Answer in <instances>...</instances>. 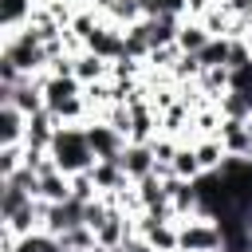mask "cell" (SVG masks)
Returning <instances> with one entry per match:
<instances>
[{
  "label": "cell",
  "mask_w": 252,
  "mask_h": 252,
  "mask_svg": "<svg viewBox=\"0 0 252 252\" xmlns=\"http://www.w3.org/2000/svg\"><path fill=\"white\" fill-rule=\"evenodd\" d=\"M169 165H173V173H177L181 181H197V177L205 173V169H201V161H197V150H193V146H181V150H177V158H173Z\"/></svg>",
  "instance_id": "ac0fdd59"
},
{
  "label": "cell",
  "mask_w": 252,
  "mask_h": 252,
  "mask_svg": "<svg viewBox=\"0 0 252 252\" xmlns=\"http://www.w3.org/2000/svg\"><path fill=\"white\" fill-rule=\"evenodd\" d=\"M51 158L63 173H83L98 161L91 142H87V126H59L51 138Z\"/></svg>",
  "instance_id": "6da1fadb"
},
{
  "label": "cell",
  "mask_w": 252,
  "mask_h": 252,
  "mask_svg": "<svg viewBox=\"0 0 252 252\" xmlns=\"http://www.w3.org/2000/svg\"><path fill=\"white\" fill-rule=\"evenodd\" d=\"M193 150H197V161H201L205 173H220V165H224V158H228V150H224L220 138H197Z\"/></svg>",
  "instance_id": "7c38bea8"
},
{
  "label": "cell",
  "mask_w": 252,
  "mask_h": 252,
  "mask_svg": "<svg viewBox=\"0 0 252 252\" xmlns=\"http://www.w3.org/2000/svg\"><path fill=\"white\" fill-rule=\"evenodd\" d=\"M24 154H28V150H24V142H16V146H0V181H4V177H12V173L24 165Z\"/></svg>",
  "instance_id": "603a6c76"
},
{
  "label": "cell",
  "mask_w": 252,
  "mask_h": 252,
  "mask_svg": "<svg viewBox=\"0 0 252 252\" xmlns=\"http://www.w3.org/2000/svg\"><path fill=\"white\" fill-rule=\"evenodd\" d=\"M87 51L102 55L106 63L122 59V55H126V28H122V24L102 20V24H98V32H94V35H87Z\"/></svg>",
  "instance_id": "277c9868"
},
{
  "label": "cell",
  "mask_w": 252,
  "mask_h": 252,
  "mask_svg": "<svg viewBox=\"0 0 252 252\" xmlns=\"http://www.w3.org/2000/svg\"><path fill=\"white\" fill-rule=\"evenodd\" d=\"M55 130H59L55 114H51V110H39V114H32V118H28L24 146H32V150H51V138H55Z\"/></svg>",
  "instance_id": "ba28073f"
},
{
  "label": "cell",
  "mask_w": 252,
  "mask_h": 252,
  "mask_svg": "<svg viewBox=\"0 0 252 252\" xmlns=\"http://www.w3.org/2000/svg\"><path fill=\"white\" fill-rule=\"evenodd\" d=\"M217 106H220L224 118H240V122L252 118V102H248V94H240V91H224V94L217 98Z\"/></svg>",
  "instance_id": "e0dca14e"
},
{
  "label": "cell",
  "mask_w": 252,
  "mask_h": 252,
  "mask_svg": "<svg viewBox=\"0 0 252 252\" xmlns=\"http://www.w3.org/2000/svg\"><path fill=\"white\" fill-rule=\"evenodd\" d=\"M122 244H126V252H158V248H154L146 236H138V232H134V236H126Z\"/></svg>",
  "instance_id": "d4e9b609"
},
{
  "label": "cell",
  "mask_w": 252,
  "mask_h": 252,
  "mask_svg": "<svg viewBox=\"0 0 252 252\" xmlns=\"http://www.w3.org/2000/svg\"><path fill=\"white\" fill-rule=\"evenodd\" d=\"M142 12H146V20L150 16H177V20H185V0H146Z\"/></svg>",
  "instance_id": "cb8c5ba5"
},
{
  "label": "cell",
  "mask_w": 252,
  "mask_h": 252,
  "mask_svg": "<svg viewBox=\"0 0 252 252\" xmlns=\"http://www.w3.org/2000/svg\"><path fill=\"white\" fill-rule=\"evenodd\" d=\"M201 71H205V63H201L197 55H181V59L169 67V75H173L177 83H197V79H201Z\"/></svg>",
  "instance_id": "44dd1931"
},
{
  "label": "cell",
  "mask_w": 252,
  "mask_h": 252,
  "mask_svg": "<svg viewBox=\"0 0 252 252\" xmlns=\"http://www.w3.org/2000/svg\"><path fill=\"white\" fill-rule=\"evenodd\" d=\"M39 197H43L47 205L71 201V173H63V169H51V173H43V177H39Z\"/></svg>",
  "instance_id": "4fadbf2b"
},
{
  "label": "cell",
  "mask_w": 252,
  "mask_h": 252,
  "mask_svg": "<svg viewBox=\"0 0 252 252\" xmlns=\"http://www.w3.org/2000/svg\"><path fill=\"white\" fill-rule=\"evenodd\" d=\"M110 252H126V244H118V248H110Z\"/></svg>",
  "instance_id": "83f0119b"
},
{
  "label": "cell",
  "mask_w": 252,
  "mask_h": 252,
  "mask_svg": "<svg viewBox=\"0 0 252 252\" xmlns=\"http://www.w3.org/2000/svg\"><path fill=\"white\" fill-rule=\"evenodd\" d=\"M79 224H87V205L83 201H59V205H47V220H43V232H51V236H63V232H71V228H79Z\"/></svg>",
  "instance_id": "5b68a950"
},
{
  "label": "cell",
  "mask_w": 252,
  "mask_h": 252,
  "mask_svg": "<svg viewBox=\"0 0 252 252\" xmlns=\"http://www.w3.org/2000/svg\"><path fill=\"white\" fill-rule=\"evenodd\" d=\"M91 177H94V185H98L102 197H106V193H118L122 185H130L126 169H122L118 161H94V165H91Z\"/></svg>",
  "instance_id": "30bf717a"
},
{
  "label": "cell",
  "mask_w": 252,
  "mask_h": 252,
  "mask_svg": "<svg viewBox=\"0 0 252 252\" xmlns=\"http://www.w3.org/2000/svg\"><path fill=\"white\" fill-rule=\"evenodd\" d=\"M169 252H181V248H169Z\"/></svg>",
  "instance_id": "f1b7e54d"
},
{
  "label": "cell",
  "mask_w": 252,
  "mask_h": 252,
  "mask_svg": "<svg viewBox=\"0 0 252 252\" xmlns=\"http://www.w3.org/2000/svg\"><path fill=\"white\" fill-rule=\"evenodd\" d=\"M142 4H146V0H142Z\"/></svg>",
  "instance_id": "1f68e13d"
},
{
  "label": "cell",
  "mask_w": 252,
  "mask_h": 252,
  "mask_svg": "<svg viewBox=\"0 0 252 252\" xmlns=\"http://www.w3.org/2000/svg\"><path fill=\"white\" fill-rule=\"evenodd\" d=\"M244 28H248V39H252V12L244 16Z\"/></svg>",
  "instance_id": "4316f807"
},
{
  "label": "cell",
  "mask_w": 252,
  "mask_h": 252,
  "mask_svg": "<svg viewBox=\"0 0 252 252\" xmlns=\"http://www.w3.org/2000/svg\"><path fill=\"white\" fill-rule=\"evenodd\" d=\"M224 4H228L236 16H248V12H252V0H224Z\"/></svg>",
  "instance_id": "484cf974"
},
{
  "label": "cell",
  "mask_w": 252,
  "mask_h": 252,
  "mask_svg": "<svg viewBox=\"0 0 252 252\" xmlns=\"http://www.w3.org/2000/svg\"><path fill=\"white\" fill-rule=\"evenodd\" d=\"M28 134V114L20 106H0V146H16Z\"/></svg>",
  "instance_id": "9c48e42d"
},
{
  "label": "cell",
  "mask_w": 252,
  "mask_h": 252,
  "mask_svg": "<svg viewBox=\"0 0 252 252\" xmlns=\"http://www.w3.org/2000/svg\"><path fill=\"white\" fill-rule=\"evenodd\" d=\"M177 248L181 252H217L224 248V228L209 213H193L177 220Z\"/></svg>",
  "instance_id": "7a4b0ae2"
},
{
  "label": "cell",
  "mask_w": 252,
  "mask_h": 252,
  "mask_svg": "<svg viewBox=\"0 0 252 252\" xmlns=\"http://www.w3.org/2000/svg\"><path fill=\"white\" fill-rule=\"evenodd\" d=\"M55 248H59V236H51L43 228H35V232L16 240V252H55Z\"/></svg>",
  "instance_id": "d6986e66"
},
{
  "label": "cell",
  "mask_w": 252,
  "mask_h": 252,
  "mask_svg": "<svg viewBox=\"0 0 252 252\" xmlns=\"http://www.w3.org/2000/svg\"><path fill=\"white\" fill-rule=\"evenodd\" d=\"M71 197L75 201H94V197H102L98 193V185H94V177H91V169H83V173H71Z\"/></svg>",
  "instance_id": "7402d4cb"
},
{
  "label": "cell",
  "mask_w": 252,
  "mask_h": 252,
  "mask_svg": "<svg viewBox=\"0 0 252 252\" xmlns=\"http://www.w3.org/2000/svg\"><path fill=\"white\" fill-rule=\"evenodd\" d=\"M32 201V193L24 189V185H16V181H0V217H12L16 209H24Z\"/></svg>",
  "instance_id": "2e32d148"
},
{
  "label": "cell",
  "mask_w": 252,
  "mask_h": 252,
  "mask_svg": "<svg viewBox=\"0 0 252 252\" xmlns=\"http://www.w3.org/2000/svg\"><path fill=\"white\" fill-rule=\"evenodd\" d=\"M209 39H213V35L205 32V24H201V20H189V16L181 20V28H177V47H181L185 55H197Z\"/></svg>",
  "instance_id": "9a60e30c"
},
{
  "label": "cell",
  "mask_w": 252,
  "mask_h": 252,
  "mask_svg": "<svg viewBox=\"0 0 252 252\" xmlns=\"http://www.w3.org/2000/svg\"><path fill=\"white\" fill-rule=\"evenodd\" d=\"M118 165L126 169L130 181H142L158 169V158H154V146L150 142H126V150L118 154Z\"/></svg>",
  "instance_id": "8992f818"
},
{
  "label": "cell",
  "mask_w": 252,
  "mask_h": 252,
  "mask_svg": "<svg viewBox=\"0 0 252 252\" xmlns=\"http://www.w3.org/2000/svg\"><path fill=\"white\" fill-rule=\"evenodd\" d=\"M75 79L87 87V83H98V79H110V63L94 51H79L75 55Z\"/></svg>",
  "instance_id": "8fae6325"
},
{
  "label": "cell",
  "mask_w": 252,
  "mask_h": 252,
  "mask_svg": "<svg viewBox=\"0 0 252 252\" xmlns=\"http://www.w3.org/2000/svg\"><path fill=\"white\" fill-rule=\"evenodd\" d=\"M248 102H252V91H248Z\"/></svg>",
  "instance_id": "f546056e"
},
{
  "label": "cell",
  "mask_w": 252,
  "mask_h": 252,
  "mask_svg": "<svg viewBox=\"0 0 252 252\" xmlns=\"http://www.w3.org/2000/svg\"><path fill=\"white\" fill-rule=\"evenodd\" d=\"M217 252H224V248H217Z\"/></svg>",
  "instance_id": "4dcf8cb0"
},
{
  "label": "cell",
  "mask_w": 252,
  "mask_h": 252,
  "mask_svg": "<svg viewBox=\"0 0 252 252\" xmlns=\"http://www.w3.org/2000/svg\"><path fill=\"white\" fill-rule=\"evenodd\" d=\"M35 0H0V32H16L32 20Z\"/></svg>",
  "instance_id": "5bb4252c"
},
{
  "label": "cell",
  "mask_w": 252,
  "mask_h": 252,
  "mask_svg": "<svg viewBox=\"0 0 252 252\" xmlns=\"http://www.w3.org/2000/svg\"><path fill=\"white\" fill-rule=\"evenodd\" d=\"M87 142H91V150H94V158L98 161H118V154L126 150V134H118L114 126H106L102 118H94V122H87Z\"/></svg>",
  "instance_id": "3957f363"
},
{
  "label": "cell",
  "mask_w": 252,
  "mask_h": 252,
  "mask_svg": "<svg viewBox=\"0 0 252 252\" xmlns=\"http://www.w3.org/2000/svg\"><path fill=\"white\" fill-rule=\"evenodd\" d=\"M197 59H201L205 67H228V39H209V43L197 51Z\"/></svg>",
  "instance_id": "ffe728a7"
},
{
  "label": "cell",
  "mask_w": 252,
  "mask_h": 252,
  "mask_svg": "<svg viewBox=\"0 0 252 252\" xmlns=\"http://www.w3.org/2000/svg\"><path fill=\"white\" fill-rule=\"evenodd\" d=\"M217 138L224 142V150H228L232 158H248V150H252V126L240 122V118H224Z\"/></svg>",
  "instance_id": "52a82bcc"
}]
</instances>
